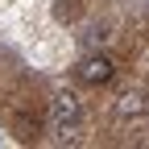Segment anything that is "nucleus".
Instances as JSON below:
<instances>
[{"instance_id":"nucleus-1","label":"nucleus","mask_w":149,"mask_h":149,"mask_svg":"<svg viewBox=\"0 0 149 149\" xmlns=\"http://www.w3.org/2000/svg\"><path fill=\"white\" fill-rule=\"evenodd\" d=\"M83 116V104L74 91H58V95H50V124L58 128V133H70L74 124Z\"/></svg>"},{"instance_id":"nucleus-4","label":"nucleus","mask_w":149,"mask_h":149,"mask_svg":"<svg viewBox=\"0 0 149 149\" xmlns=\"http://www.w3.org/2000/svg\"><path fill=\"white\" fill-rule=\"evenodd\" d=\"M108 37H112V33H108L104 25H91V29H83V46H87V50H100V46H108Z\"/></svg>"},{"instance_id":"nucleus-3","label":"nucleus","mask_w":149,"mask_h":149,"mask_svg":"<svg viewBox=\"0 0 149 149\" xmlns=\"http://www.w3.org/2000/svg\"><path fill=\"white\" fill-rule=\"evenodd\" d=\"M149 112V100H145V91H124V95L116 100V116L120 120H137Z\"/></svg>"},{"instance_id":"nucleus-2","label":"nucleus","mask_w":149,"mask_h":149,"mask_svg":"<svg viewBox=\"0 0 149 149\" xmlns=\"http://www.w3.org/2000/svg\"><path fill=\"white\" fill-rule=\"evenodd\" d=\"M74 74H79V83H87V87H104V83H112V74H116V62H112L108 54L91 50L87 58L74 66Z\"/></svg>"}]
</instances>
